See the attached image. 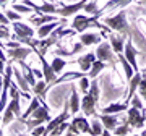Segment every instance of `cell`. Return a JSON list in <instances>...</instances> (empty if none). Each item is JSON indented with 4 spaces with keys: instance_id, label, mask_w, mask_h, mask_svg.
<instances>
[{
    "instance_id": "cell-16",
    "label": "cell",
    "mask_w": 146,
    "mask_h": 136,
    "mask_svg": "<svg viewBox=\"0 0 146 136\" xmlns=\"http://www.w3.org/2000/svg\"><path fill=\"white\" fill-rule=\"evenodd\" d=\"M127 37H128V36H125V34H120V32H117V34H112V32H109L110 46H112V49H114L115 53L123 52V47H125Z\"/></svg>"
},
{
    "instance_id": "cell-51",
    "label": "cell",
    "mask_w": 146,
    "mask_h": 136,
    "mask_svg": "<svg viewBox=\"0 0 146 136\" xmlns=\"http://www.w3.org/2000/svg\"><path fill=\"white\" fill-rule=\"evenodd\" d=\"M98 2H99V0H98Z\"/></svg>"
},
{
    "instance_id": "cell-12",
    "label": "cell",
    "mask_w": 146,
    "mask_h": 136,
    "mask_svg": "<svg viewBox=\"0 0 146 136\" xmlns=\"http://www.w3.org/2000/svg\"><path fill=\"white\" fill-rule=\"evenodd\" d=\"M11 26H13V31H15V37H33L36 32L33 29L29 24H25V23H21L20 20L18 21H13L11 23Z\"/></svg>"
},
{
    "instance_id": "cell-36",
    "label": "cell",
    "mask_w": 146,
    "mask_h": 136,
    "mask_svg": "<svg viewBox=\"0 0 146 136\" xmlns=\"http://www.w3.org/2000/svg\"><path fill=\"white\" fill-rule=\"evenodd\" d=\"M68 125H70V123H68L67 120L62 121V123H60V125H58L57 128H54V130L50 131V135H57V136H58V135H63V133H65V131L68 130Z\"/></svg>"
},
{
    "instance_id": "cell-19",
    "label": "cell",
    "mask_w": 146,
    "mask_h": 136,
    "mask_svg": "<svg viewBox=\"0 0 146 136\" xmlns=\"http://www.w3.org/2000/svg\"><path fill=\"white\" fill-rule=\"evenodd\" d=\"M70 91H72L70 99H68V102H70V114L76 115L80 112V107H81V100H80V96H78V89L75 88V86H72Z\"/></svg>"
},
{
    "instance_id": "cell-30",
    "label": "cell",
    "mask_w": 146,
    "mask_h": 136,
    "mask_svg": "<svg viewBox=\"0 0 146 136\" xmlns=\"http://www.w3.org/2000/svg\"><path fill=\"white\" fill-rule=\"evenodd\" d=\"M67 63H70V60H63L62 57L55 55V57H54V60L50 62V65H52V68H54V71H55V73H60L63 68L67 67Z\"/></svg>"
},
{
    "instance_id": "cell-48",
    "label": "cell",
    "mask_w": 146,
    "mask_h": 136,
    "mask_svg": "<svg viewBox=\"0 0 146 136\" xmlns=\"http://www.w3.org/2000/svg\"><path fill=\"white\" fill-rule=\"evenodd\" d=\"M141 135H143V136H146V130H143V131H141Z\"/></svg>"
},
{
    "instance_id": "cell-42",
    "label": "cell",
    "mask_w": 146,
    "mask_h": 136,
    "mask_svg": "<svg viewBox=\"0 0 146 136\" xmlns=\"http://www.w3.org/2000/svg\"><path fill=\"white\" fill-rule=\"evenodd\" d=\"M8 23H10V20L7 18V15L0 13V24H8Z\"/></svg>"
},
{
    "instance_id": "cell-5",
    "label": "cell",
    "mask_w": 146,
    "mask_h": 136,
    "mask_svg": "<svg viewBox=\"0 0 146 136\" xmlns=\"http://www.w3.org/2000/svg\"><path fill=\"white\" fill-rule=\"evenodd\" d=\"M21 117V107H20V97H11V100L7 104L5 112L2 115V125H10L11 121Z\"/></svg>"
},
{
    "instance_id": "cell-46",
    "label": "cell",
    "mask_w": 146,
    "mask_h": 136,
    "mask_svg": "<svg viewBox=\"0 0 146 136\" xmlns=\"http://www.w3.org/2000/svg\"><path fill=\"white\" fill-rule=\"evenodd\" d=\"M3 135V130H2V117H0V136Z\"/></svg>"
},
{
    "instance_id": "cell-3",
    "label": "cell",
    "mask_w": 146,
    "mask_h": 136,
    "mask_svg": "<svg viewBox=\"0 0 146 136\" xmlns=\"http://www.w3.org/2000/svg\"><path fill=\"white\" fill-rule=\"evenodd\" d=\"M101 13H98V15H91V16H84V15H75V18H73L72 21V28L75 29L76 32H84L88 28H99V29H102V31H107V34L110 32V28L106 26V24H101L99 18H101Z\"/></svg>"
},
{
    "instance_id": "cell-34",
    "label": "cell",
    "mask_w": 146,
    "mask_h": 136,
    "mask_svg": "<svg viewBox=\"0 0 146 136\" xmlns=\"http://www.w3.org/2000/svg\"><path fill=\"white\" fill-rule=\"evenodd\" d=\"M91 135H102V123H101L99 118L96 120V117L91 123Z\"/></svg>"
},
{
    "instance_id": "cell-15",
    "label": "cell",
    "mask_w": 146,
    "mask_h": 136,
    "mask_svg": "<svg viewBox=\"0 0 146 136\" xmlns=\"http://www.w3.org/2000/svg\"><path fill=\"white\" fill-rule=\"evenodd\" d=\"M96 53L94 52H89V53H84V55H81V57H78L76 60H73V62L76 63L80 68H81V71H84V73H88L89 70H91V67H93L94 60H96Z\"/></svg>"
},
{
    "instance_id": "cell-25",
    "label": "cell",
    "mask_w": 146,
    "mask_h": 136,
    "mask_svg": "<svg viewBox=\"0 0 146 136\" xmlns=\"http://www.w3.org/2000/svg\"><path fill=\"white\" fill-rule=\"evenodd\" d=\"M55 20H57V18L52 16V15H49V13H42V15H39V16H33V18H29L31 24L33 26H36V28L42 26V24H46V23H50V21H55Z\"/></svg>"
},
{
    "instance_id": "cell-40",
    "label": "cell",
    "mask_w": 146,
    "mask_h": 136,
    "mask_svg": "<svg viewBox=\"0 0 146 136\" xmlns=\"http://www.w3.org/2000/svg\"><path fill=\"white\" fill-rule=\"evenodd\" d=\"M7 24H0V39H10V31L7 29Z\"/></svg>"
},
{
    "instance_id": "cell-35",
    "label": "cell",
    "mask_w": 146,
    "mask_h": 136,
    "mask_svg": "<svg viewBox=\"0 0 146 136\" xmlns=\"http://www.w3.org/2000/svg\"><path fill=\"white\" fill-rule=\"evenodd\" d=\"M13 10H16L18 13H21V15H25V13H31V11H34V8L25 5V3H15V5H13Z\"/></svg>"
},
{
    "instance_id": "cell-38",
    "label": "cell",
    "mask_w": 146,
    "mask_h": 136,
    "mask_svg": "<svg viewBox=\"0 0 146 136\" xmlns=\"http://www.w3.org/2000/svg\"><path fill=\"white\" fill-rule=\"evenodd\" d=\"M130 105H133V107H136V109H145V104L141 102V96H135L133 94V97L130 99Z\"/></svg>"
},
{
    "instance_id": "cell-9",
    "label": "cell",
    "mask_w": 146,
    "mask_h": 136,
    "mask_svg": "<svg viewBox=\"0 0 146 136\" xmlns=\"http://www.w3.org/2000/svg\"><path fill=\"white\" fill-rule=\"evenodd\" d=\"M34 52L31 47H21V46H15V47H8L7 49V55L10 57V62H23L28 55H31Z\"/></svg>"
},
{
    "instance_id": "cell-31",
    "label": "cell",
    "mask_w": 146,
    "mask_h": 136,
    "mask_svg": "<svg viewBox=\"0 0 146 136\" xmlns=\"http://www.w3.org/2000/svg\"><path fill=\"white\" fill-rule=\"evenodd\" d=\"M141 81H140V84H138V92H140V96H141V99L145 100V104H146V68H143L141 70Z\"/></svg>"
},
{
    "instance_id": "cell-49",
    "label": "cell",
    "mask_w": 146,
    "mask_h": 136,
    "mask_svg": "<svg viewBox=\"0 0 146 136\" xmlns=\"http://www.w3.org/2000/svg\"><path fill=\"white\" fill-rule=\"evenodd\" d=\"M7 0H0V5H2V3H5Z\"/></svg>"
},
{
    "instance_id": "cell-33",
    "label": "cell",
    "mask_w": 146,
    "mask_h": 136,
    "mask_svg": "<svg viewBox=\"0 0 146 136\" xmlns=\"http://www.w3.org/2000/svg\"><path fill=\"white\" fill-rule=\"evenodd\" d=\"M88 15H98L99 13V8H98V0H89L88 3L84 5V8H83Z\"/></svg>"
},
{
    "instance_id": "cell-47",
    "label": "cell",
    "mask_w": 146,
    "mask_h": 136,
    "mask_svg": "<svg viewBox=\"0 0 146 136\" xmlns=\"http://www.w3.org/2000/svg\"><path fill=\"white\" fill-rule=\"evenodd\" d=\"M2 86H3V79H0V96H2Z\"/></svg>"
},
{
    "instance_id": "cell-18",
    "label": "cell",
    "mask_w": 146,
    "mask_h": 136,
    "mask_svg": "<svg viewBox=\"0 0 146 136\" xmlns=\"http://www.w3.org/2000/svg\"><path fill=\"white\" fill-rule=\"evenodd\" d=\"M141 76H143L141 71H135L133 76L128 79V92H127V102H128V104H130V99L133 97L135 91L138 89V84H140V81H141Z\"/></svg>"
},
{
    "instance_id": "cell-24",
    "label": "cell",
    "mask_w": 146,
    "mask_h": 136,
    "mask_svg": "<svg viewBox=\"0 0 146 136\" xmlns=\"http://www.w3.org/2000/svg\"><path fill=\"white\" fill-rule=\"evenodd\" d=\"M39 105H42V100H41V97H31V102H29V105H28V109L21 114V117H20V120L23 121V120H26L28 117H31V114L34 112V110L39 107Z\"/></svg>"
},
{
    "instance_id": "cell-1",
    "label": "cell",
    "mask_w": 146,
    "mask_h": 136,
    "mask_svg": "<svg viewBox=\"0 0 146 136\" xmlns=\"http://www.w3.org/2000/svg\"><path fill=\"white\" fill-rule=\"evenodd\" d=\"M104 24L110 28V31L120 32V34H125V36L131 37L140 47H146V39L143 37V34L127 21V10H120L114 16H106Z\"/></svg>"
},
{
    "instance_id": "cell-11",
    "label": "cell",
    "mask_w": 146,
    "mask_h": 136,
    "mask_svg": "<svg viewBox=\"0 0 146 136\" xmlns=\"http://www.w3.org/2000/svg\"><path fill=\"white\" fill-rule=\"evenodd\" d=\"M138 50L135 49L133 46V39L131 37H127V42H125V47H123V55L127 57V60L131 63V67L135 71H140V68H138V63H136V55H138Z\"/></svg>"
},
{
    "instance_id": "cell-23",
    "label": "cell",
    "mask_w": 146,
    "mask_h": 136,
    "mask_svg": "<svg viewBox=\"0 0 146 136\" xmlns=\"http://www.w3.org/2000/svg\"><path fill=\"white\" fill-rule=\"evenodd\" d=\"M107 67H109V63H106V62H102V60H98V58H96L94 63H93V67H91V70H89L86 75H88L89 79H93V78H96L102 70H106Z\"/></svg>"
},
{
    "instance_id": "cell-7",
    "label": "cell",
    "mask_w": 146,
    "mask_h": 136,
    "mask_svg": "<svg viewBox=\"0 0 146 136\" xmlns=\"http://www.w3.org/2000/svg\"><path fill=\"white\" fill-rule=\"evenodd\" d=\"M127 123L131 128H141L146 123V110L143 109H136L133 105H130L127 109Z\"/></svg>"
},
{
    "instance_id": "cell-44",
    "label": "cell",
    "mask_w": 146,
    "mask_h": 136,
    "mask_svg": "<svg viewBox=\"0 0 146 136\" xmlns=\"http://www.w3.org/2000/svg\"><path fill=\"white\" fill-rule=\"evenodd\" d=\"M3 67H5V60H0V75L3 76Z\"/></svg>"
},
{
    "instance_id": "cell-6",
    "label": "cell",
    "mask_w": 146,
    "mask_h": 136,
    "mask_svg": "<svg viewBox=\"0 0 146 136\" xmlns=\"http://www.w3.org/2000/svg\"><path fill=\"white\" fill-rule=\"evenodd\" d=\"M67 135H91V123L84 117H75L68 125Z\"/></svg>"
},
{
    "instance_id": "cell-28",
    "label": "cell",
    "mask_w": 146,
    "mask_h": 136,
    "mask_svg": "<svg viewBox=\"0 0 146 136\" xmlns=\"http://www.w3.org/2000/svg\"><path fill=\"white\" fill-rule=\"evenodd\" d=\"M13 76H15V79H16V84H18V88H20L21 91H25V92H29V83L26 81L25 75L21 73L20 70L13 68Z\"/></svg>"
},
{
    "instance_id": "cell-37",
    "label": "cell",
    "mask_w": 146,
    "mask_h": 136,
    "mask_svg": "<svg viewBox=\"0 0 146 136\" xmlns=\"http://www.w3.org/2000/svg\"><path fill=\"white\" fill-rule=\"evenodd\" d=\"M80 83H78V86H80V89H81V92H83V94H86V92H88V89H89V78H88V75H86V76H83V78H80L78 79Z\"/></svg>"
},
{
    "instance_id": "cell-45",
    "label": "cell",
    "mask_w": 146,
    "mask_h": 136,
    "mask_svg": "<svg viewBox=\"0 0 146 136\" xmlns=\"http://www.w3.org/2000/svg\"><path fill=\"white\" fill-rule=\"evenodd\" d=\"M0 60H5V52L2 49V44H0Z\"/></svg>"
},
{
    "instance_id": "cell-26",
    "label": "cell",
    "mask_w": 146,
    "mask_h": 136,
    "mask_svg": "<svg viewBox=\"0 0 146 136\" xmlns=\"http://www.w3.org/2000/svg\"><path fill=\"white\" fill-rule=\"evenodd\" d=\"M49 112H50V110H49L47 105H39V107L31 114V117L33 118H39V120H42L44 123H46V121L50 120V114H49Z\"/></svg>"
},
{
    "instance_id": "cell-14",
    "label": "cell",
    "mask_w": 146,
    "mask_h": 136,
    "mask_svg": "<svg viewBox=\"0 0 146 136\" xmlns=\"http://www.w3.org/2000/svg\"><path fill=\"white\" fill-rule=\"evenodd\" d=\"M37 57H39V60H41V65H42V73H44V79H46V83H47V84L54 83V81L57 79V73L54 71L52 65H50V63L47 62L46 58H44V55H42V53H39Z\"/></svg>"
},
{
    "instance_id": "cell-8",
    "label": "cell",
    "mask_w": 146,
    "mask_h": 136,
    "mask_svg": "<svg viewBox=\"0 0 146 136\" xmlns=\"http://www.w3.org/2000/svg\"><path fill=\"white\" fill-rule=\"evenodd\" d=\"M89 0H80L76 3H72V5H65L60 7V8H55V15H60L62 18H68V16H75L80 10H83L84 5L88 3Z\"/></svg>"
},
{
    "instance_id": "cell-27",
    "label": "cell",
    "mask_w": 146,
    "mask_h": 136,
    "mask_svg": "<svg viewBox=\"0 0 146 136\" xmlns=\"http://www.w3.org/2000/svg\"><path fill=\"white\" fill-rule=\"evenodd\" d=\"M117 60H119L120 63H122V67H123V71H125V76L127 79H130L131 76H133V73H135V70H133V67H131V63L127 60V57L123 55V52L117 53Z\"/></svg>"
},
{
    "instance_id": "cell-20",
    "label": "cell",
    "mask_w": 146,
    "mask_h": 136,
    "mask_svg": "<svg viewBox=\"0 0 146 136\" xmlns=\"http://www.w3.org/2000/svg\"><path fill=\"white\" fill-rule=\"evenodd\" d=\"M133 0H109L107 3H106L102 8H99V13L101 15H104L106 11L109 10H117V8H125L127 5H130Z\"/></svg>"
},
{
    "instance_id": "cell-29",
    "label": "cell",
    "mask_w": 146,
    "mask_h": 136,
    "mask_svg": "<svg viewBox=\"0 0 146 136\" xmlns=\"http://www.w3.org/2000/svg\"><path fill=\"white\" fill-rule=\"evenodd\" d=\"M46 86H47L46 79L42 81V78H39V81H36V84L33 86V92H34L37 97H41L42 105H46V104H44V97H46Z\"/></svg>"
},
{
    "instance_id": "cell-4",
    "label": "cell",
    "mask_w": 146,
    "mask_h": 136,
    "mask_svg": "<svg viewBox=\"0 0 146 136\" xmlns=\"http://www.w3.org/2000/svg\"><path fill=\"white\" fill-rule=\"evenodd\" d=\"M96 57H98V60H102V62L109 63L112 67H115V63L119 62L117 60V53L114 52L110 42H107V41L99 42V47L96 49Z\"/></svg>"
},
{
    "instance_id": "cell-32",
    "label": "cell",
    "mask_w": 146,
    "mask_h": 136,
    "mask_svg": "<svg viewBox=\"0 0 146 136\" xmlns=\"http://www.w3.org/2000/svg\"><path fill=\"white\" fill-rule=\"evenodd\" d=\"M131 133V126L128 125V123H127L125 121V125H117L114 128V130H112V135H115V136H120V135H130Z\"/></svg>"
},
{
    "instance_id": "cell-10",
    "label": "cell",
    "mask_w": 146,
    "mask_h": 136,
    "mask_svg": "<svg viewBox=\"0 0 146 136\" xmlns=\"http://www.w3.org/2000/svg\"><path fill=\"white\" fill-rule=\"evenodd\" d=\"M72 115L70 114V102H68V99L65 100V104H63V110L60 115H57L55 118H52V120H49V125L46 126V135H50V131L54 130V128H57L62 121L68 120V117Z\"/></svg>"
},
{
    "instance_id": "cell-13",
    "label": "cell",
    "mask_w": 146,
    "mask_h": 136,
    "mask_svg": "<svg viewBox=\"0 0 146 136\" xmlns=\"http://www.w3.org/2000/svg\"><path fill=\"white\" fill-rule=\"evenodd\" d=\"M96 118H99L102 126L106 130H114L115 126L119 125V114H96Z\"/></svg>"
},
{
    "instance_id": "cell-17",
    "label": "cell",
    "mask_w": 146,
    "mask_h": 136,
    "mask_svg": "<svg viewBox=\"0 0 146 136\" xmlns=\"http://www.w3.org/2000/svg\"><path fill=\"white\" fill-rule=\"evenodd\" d=\"M63 21H67V18H62V20H55V21H50V23H46V24H42V26L37 28L36 34L41 37V39H42V37H47L50 32L54 31V29H55V28L58 26V24H60V23H63Z\"/></svg>"
},
{
    "instance_id": "cell-39",
    "label": "cell",
    "mask_w": 146,
    "mask_h": 136,
    "mask_svg": "<svg viewBox=\"0 0 146 136\" xmlns=\"http://www.w3.org/2000/svg\"><path fill=\"white\" fill-rule=\"evenodd\" d=\"M7 18L10 21H18V20H21V13H18L16 10H8L7 11Z\"/></svg>"
},
{
    "instance_id": "cell-21",
    "label": "cell",
    "mask_w": 146,
    "mask_h": 136,
    "mask_svg": "<svg viewBox=\"0 0 146 136\" xmlns=\"http://www.w3.org/2000/svg\"><path fill=\"white\" fill-rule=\"evenodd\" d=\"M80 41L83 42L84 47H89L93 44H99L102 41V36L101 34H96V32H81L80 34Z\"/></svg>"
},
{
    "instance_id": "cell-41",
    "label": "cell",
    "mask_w": 146,
    "mask_h": 136,
    "mask_svg": "<svg viewBox=\"0 0 146 136\" xmlns=\"http://www.w3.org/2000/svg\"><path fill=\"white\" fill-rule=\"evenodd\" d=\"M31 135H46V126L44 125H37L36 128L31 130Z\"/></svg>"
},
{
    "instance_id": "cell-2",
    "label": "cell",
    "mask_w": 146,
    "mask_h": 136,
    "mask_svg": "<svg viewBox=\"0 0 146 136\" xmlns=\"http://www.w3.org/2000/svg\"><path fill=\"white\" fill-rule=\"evenodd\" d=\"M99 102V84L96 81V78H93V83L89 84V89L86 94H83L81 99V110L86 117H94L96 112V105Z\"/></svg>"
},
{
    "instance_id": "cell-43",
    "label": "cell",
    "mask_w": 146,
    "mask_h": 136,
    "mask_svg": "<svg viewBox=\"0 0 146 136\" xmlns=\"http://www.w3.org/2000/svg\"><path fill=\"white\" fill-rule=\"evenodd\" d=\"M33 73L36 75L37 78H42V76H44V73H41V70H33Z\"/></svg>"
},
{
    "instance_id": "cell-22",
    "label": "cell",
    "mask_w": 146,
    "mask_h": 136,
    "mask_svg": "<svg viewBox=\"0 0 146 136\" xmlns=\"http://www.w3.org/2000/svg\"><path fill=\"white\" fill-rule=\"evenodd\" d=\"M127 109H128V102H114L104 107L101 112L102 114H120V112H127Z\"/></svg>"
},
{
    "instance_id": "cell-50",
    "label": "cell",
    "mask_w": 146,
    "mask_h": 136,
    "mask_svg": "<svg viewBox=\"0 0 146 136\" xmlns=\"http://www.w3.org/2000/svg\"><path fill=\"white\" fill-rule=\"evenodd\" d=\"M140 3H146V0H140Z\"/></svg>"
}]
</instances>
